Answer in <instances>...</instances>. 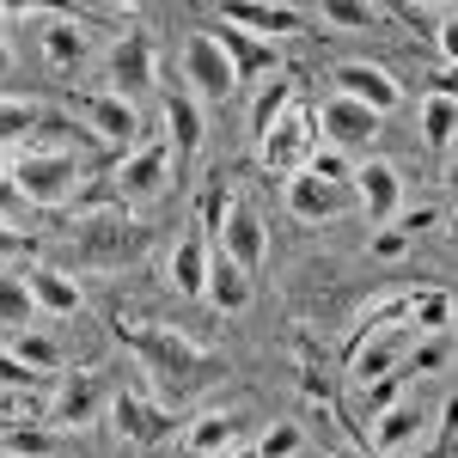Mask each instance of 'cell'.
Instances as JSON below:
<instances>
[{
	"label": "cell",
	"instance_id": "cell-1",
	"mask_svg": "<svg viewBox=\"0 0 458 458\" xmlns=\"http://www.w3.org/2000/svg\"><path fill=\"white\" fill-rule=\"evenodd\" d=\"M116 336H123V349L141 360L147 373V397L159 403V410H177V403H190V397H202L208 386L226 379V360L208 354L202 343H190L183 330H165V324H129V318H116Z\"/></svg>",
	"mask_w": 458,
	"mask_h": 458
},
{
	"label": "cell",
	"instance_id": "cell-2",
	"mask_svg": "<svg viewBox=\"0 0 458 458\" xmlns=\"http://www.w3.org/2000/svg\"><path fill=\"white\" fill-rule=\"evenodd\" d=\"M147 245H153L147 220H129V214H110V208H92L68 233V257L80 269H135Z\"/></svg>",
	"mask_w": 458,
	"mask_h": 458
},
{
	"label": "cell",
	"instance_id": "cell-3",
	"mask_svg": "<svg viewBox=\"0 0 458 458\" xmlns=\"http://www.w3.org/2000/svg\"><path fill=\"white\" fill-rule=\"evenodd\" d=\"M6 183L19 202H37V208H73L80 183H86V153L73 147H31L6 165Z\"/></svg>",
	"mask_w": 458,
	"mask_h": 458
},
{
	"label": "cell",
	"instance_id": "cell-4",
	"mask_svg": "<svg viewBox=\"0 0 458 458\" xmlns=\"http://www.w3.org/2000/svg\"><path fill=\"white\" fill-rule=\"evenodd\" d=\"M440 416H446L440 397H428V391H403L391 410H379V416L367 422V453H373V458H410L428 434L440 428Z\"/></svg>",
	"mask_w": 458,
	"mask_h": 458
},
{
	"label": "cell",
	"instance_id": "cell-5",
	"mask_svg": "<svg viewBox=\"0 0 458 458\" xmlns=\"http://www.w3.org/2000/svg\"><path fill=\"white\" fill-rule=\"evenodd\" d=\"M312 153H318V123H312V105H306V98H293V105L257 135V165H263L269 177L306 172Z\"/></svg>",
	"mask_w": 458,
	"mask_h": 458
},
{
	"label": "cell",
	"instance_id": "cell-6",
	"mask_svg": "<svg viewBox=\"0 0 458 458\" xmlns=\"http://www.w3.org/2000/svg\"><path fill=\"white\" fill-rule=\"evenodd\" d=\"M214 250L233 263V269H245V276H263V263H269V226H263V214L250 196H226V220H220V233H214Z\"/></svg>",
	"mask_w": 458,
	"mask_h": 458
},
{
	"label": "cell",
	"instance_id": "cell-7",
	"mask_svg": "<svg viewBox=\"0 0 458 458\" xmlns=\"http://www.w3.org/2000/svg\"><path fill=\"white\" fill-rule=\"evenodd\" d=\"M37 55H43V68L62 73V80H80L86 62H92V31H86V19L80 13H37Z\"/></svg>",
	"mask_w": 458,
	"mask_h": 458
},
{
	"label": "cell",
	"instance_id": "cell-8",
	"mask_svg": "<svg viewBox=\"0 0 458 458\" xmlns=\"http://www.w3.org/2000/svg\"><path fill=\"white\" fill-rule=\"evenodd\" d=\"M153 80H159L153 37H147V31H123V37L105 49V92L129 98V105H141L147 92H153Z\"/></svg>",
	"mask_w": 458,
	"mask_h": 458
},
{
	"label": "cell",
	"instance_id": "cell-9",
	"mask_svg": "<svg viewBox=\"0 0 458 458\" xmlns=\"http://www.w3.org/2000/svg\"><path fill=\"white\" fill-rule=\"evenodd\" d=\"M312 123H318V147H330V153H360V147L379 141V123H386V116H373L367 105L330 92V98L312 105Z\"/></svg>",
	"mask_w": 458,
	"mask_h": 458
},
{
	"label": "cell",
	"instance_id": "cell-10",
	"mask_svg": "<svg viewBox=\"0 0 458 458\" xmlns=\"http://www.w3.org/2000/svg\"><path fill=\"white\" fill-rule=\"evenodd\" d=\"M105 403H110V391L92 367L86 373H62V386L49 391V416L43 422H55L62 434H86V428L105 422Z\"/></svg>",
	"mask_w": 458,
	"mask_h": 458
},
{
	"label": "cell",
	"instance_id": "cell-11",
	"mask_svg": "<svg viewBox=\"0 0 458 458\" xmlns=\"http://www.w3.org/2000/svg\"><path fill=\"white\" fill-rule=\"evenodd\" d=\"M183 80H190V98H208V105L239 92V68L208 31H190V43H183Z\"/></svg>",
	"mask_w": 458,
	"mask_h": 458
},
{
	"label": "cell",
	"instance_id": "cell-12",
	"mask_svg": "<svg viewBox=\"0 0 458 458\" xmlns=\"http://www.w3.org/2000/svg\"><path fill=\"white\" fill-rule=\"evenodd\" d=\"M330 80H336V92H343V98L367 105L373 116H391V110L403 105V86H397V73H391V68H379V62L343 55V62L330 68Z\"/></svg>",
	"mask_w": 458,
	"mask_h": 458
},
{
	"label": "cell",
	"instance_id": "cell-13",
	"mask_svg": "<svg viewBox=\"0 0 458 458\" xmlns=\"http://www.w3.org/2000/svg\"><path fill=\"white\" fill-rule=\"evenodd\" d=\"M116 196L123 202H153L165 183H172V147L165 141H135L123 159H116Z\"/></svg>",
	"mask_w": 458,
	"mask_h": 458
},
{
	"label": "cell",
	"instance_id": "cell-14",
	"mask_svg": "<svg viewBox=\"0 0 458 458\" xmlns=\"http://www.w3.org/2000/svg\"><path fill=\"white\" fill-rule=\"evenodd\" d=\"M73 110H80V123H86L105 147H123V153H129V147L141 141V105L116 98V92H105V86H98V92H80Z\"/></svg>",
	"mask_w": 458,
	"mask_h": 458
},
{
	"label": "cell",
	"instance_id": "cell-15",
	"mask_svg": "<svg viewBox=\"0 0 458 458\" xmlns=\"http://www.w3.org/2000/svg\"><path fill=\"white\" fill-rule=\"evenodd\" d=\"M105 416H110V428H116L129 446H159L165 434H177V416H172V410H159L147 391H110Z\"/></svg>",
	"mask_w": 458,
	"mask_h": 458
},
{
	"label": "cell",
	"instance_id": "cell-16",
	"mask_svg": "<svg viewBox=\"0 0 458 458\" xmlns=\"http://www.w3.org/2000/svg\"><path fill=\"white\" fill-rule=\"evenodd\" d=\"M282 196H287V214L306 220V226H330V220H343V214L354 208L349 183H324V177H312V172L282 177Z\"/></svg>",
	"mask_w": 458,
	"mask_h": 458
},
{
	"label": "cell",
	"instance_id": "cell-17",
	"mask_svg": "<svg viewBox=\"0 0 458 458\" xmlns=\"http://www.w3.org/2000/svg\"><path fill=\"white\" fill-rule=\"evenodd\" d=\"M349 196L373 214V226H391V214L403 208V177H397L391 159H373V153H367L349 172Z\"/></svg>",
	"mask_w": 458,
	"mask_h": 458
},
{
	"label": "cell",
	"instance_id": "cell-18",
	"mask_svg": "<svg viewBox=\"0 0 458 458\" xmlns=\"http://www.w3.org/2000/svg\"><path fill=\"white\" fill-rule=\"evenodd\" d=\"M19 282L31 287V306L49 318H80L86 312V293H80V282H73L68 269H55V263H31Z\"/></svg>",
	"mask_w": 458,
	"mask_h": 458
},
{
	"label": "cell",
	"instance_id": "cell-19",
	"mask_svg": "<svg viewBox=\"0 0 458 458\" xmlns=\"http://www.w3.org/2000/svg\"><path fill=\"white\" fill-rule=\"evenodd\" d=\"M239 446H245V416H233V410H208L183 428V453L196 458H233Z\"/></svg>",
	"mask_w": 458,
	"mask_h": 458
},
{
	"label": "cell",
	"instance_id": "cell-20",
	"mask_svg": "<svg viewBox=\"0 0 458 458\" xmlns=\"http://www.w3.org/2000/svg\"><path fill=\"white\" fill-rule=\"evenodd\" d=\"M226 25L276 49V37H300L306 31V13H300V6H257V0H245V6H226Z\"/></svg>",
	"mask_w": 458,
	"mask_h": 458
},
{
	"label": "cell",
	"instance_id": "cell-21",
	"mask_svg": "<svg viewBox=\"0 0 458 458\" xmlns=\"http://www.w3.org/2000/svg\"><path fill=\"white\" fill-rule=\"evenodd\" d=\"M208 239L196 233V226H183L172 245V263H165V276H172V287L183 293V300H202L208 293Z\"/></svg>",
	"mask_w": 458,
	"mask_h": 458
},
{
	"label": "cell",
	"instance_id": "cell-22",
	"mask_svg": "<svg viewBox=\"0 0 458 458\" xmlns=\"http://www.w3.org/2000/svg\"><path fill=\"white\" fill-rule=\"evenodd\" d=\"M202 135H208L202 105H196L190 92H172V98H165V147H172V165H190V159L202 153Z\"/></svg>",
	"mask_w": 458,
	"mask_h": 458
},
{
	"label": "cell",
	"instance_id": "cell-23",
	"mask_svg": "<svg viewBox=\"0 0 458 458\" xmlns=\"http://www.w3.org/2000/svg\"><path fill=\"white\" fill-rule=\"evenodd\" d=\"M403 330L410 336H446L453 330V293L446 287H410L403 293Z\"/></svg>",
	"mask_w": 458,
	"mask_h": 458
},
{
	"label": "cell",
	"instance_id": "cell-24",
	"mask_svg": "<svg viewBox=\"0 0 458 458\" xmlns=\"http://www.w3.org/2000/svg\"><path fill=\"white\" fill-rule=\"evenodd\" d=\"M6 360H19L31 379H55L62 373V343L55 336H43V330H19V336H6Z\"/></svg>",
	"mask_w": 458,
	"mask_h": 458
},
{
	"label": "cell",
	"instance_id": "cell-25",
	"mask_svg": "<svg viewBox=\"0 0 458 458\" xmlns=\"http://www.w3.org/2000/svg\"><path fill=\"white\" fill-rule=\"evenodd\" d=\"M202 300H214L220 312H245L250 306V276L233 269L220 250H208V293H202Z\"/></svg>",
	"mask_w": 458,
	"mask_h": 458
},
{
	"label": "cell",
	"instance_id": "cell-26",
	"mask_svg": "<svg viewBox=\"0 0 458 458\" xmlns=\"http://www.w3.org/2000/svg\"><path fill=\"white\" fill-rule=\"evenodd\" d=\"M37 129H49V116H43L37 98H0V153L25 147Z\"/></svg>",
	"mask_w": 458,
	"mask_h": 458
},
{
	"label": "cell",
	"instance_id": "cell-27",
	"mask_svg": "<svg viewBox=\"0 0 458 458\" xmlns=\"http://www.w3.org/2000/svg\"><path fill=\"white\" fill-rule=\"evenodd\" d=\"M202 31L233 55V68H239V80H245V68H276V49L269 43H257V37H245V31H233L226 19H214V25H202Z\"/></svg>",
	"mask_w": 458,
	"mask_h": 458
},
{
	"label": "cell",
	"instance_id": "cell-28",
	"mask_svg": "<svg viewBox=\"0 0 458 458\" xmlns=\"http://www.w3.org/2000/svg\"><path fill=\"white\" fill-rule=\"evenodd\" d=\"M453 129H458V105H453V92H428L422 98V141L446 159L453 153Z\"/></svg>",
	"mask_w": 458,
	"mask_h": 458
},
{
	"label": "cell",
	"instance_id": "cell-29",
	"mask_svg": "<svg viewBox=\"0 0 458 458\" xmlns=\"http://www.w3.org/2000/svg\"><path fill=\"white\" fill-rule=\"evenodd\" d=\"M31 318H37L31 287L19 282L13 269H0V330H6V336H19V330H31Z\"/></svg>",
	"mask_w": 458,
	"mask_h": 458
},
{
	"label": "cell",
	"instance_id": "cell-30",
	"mask_svg": "<svg viewBox=\"0 0 458 458\" xmlns=\"http://www.w3.org/2000/svg\"><path fill=\"white\" fill-rule=\"evenodd\" d=\"M49 416V397L37 386H13V391H0V428H37Z\"/></svg>",
	"mask_w": 458,
	"mask_h": 458
},
{
	"label": "cell",
	"instance_id": "cell-31",
	"mask_svg": "<svg viewBox=\"0 0 458 458\" xmlns=\"http://www.w3.org/2000/svg\"><path fill=\"white\" fill-rule=\"evenodd\" d=\"M287 105H293V80H263L257 86V105H250V135H263Z\"/></svg>",
	"mask_w": 458,
	"mask_h": 458
},
{
	"label": "cell",
	"instance_id": "cell-32",
	"mask_svg": "<svg viewBox=\"0 0 458 458\" xmlns=\"http://www.w3.org/2000/svg\"><path fill=\"white\" fill-rule=\"evenodd\" d=\"M0 453L6 458H55L43 428H0Z\"/></svg>",
	"mask_w": 458,
	"mask_h": 458
},
{
	"label": "cell",
	"instance_id": "cell-33",
	"mask_svg": "<svg viewBox=\"0 0 458 458\" xmlns=\"http://www.w3.org/2000/svg\"><path fill=\"white\" fill-rule=\"evenodd\" d=\"M250 458H300V428H293V422L263 428L257 446H250Z\"/></svg>",
	"mask_w": 458,
	"mask_h": 458
},
{
	"label": "cell",
	"instance_id": "cell-34",
	"mask_svg": "<svg viewBox=\"0 0 458 458\" xmlns=\"http://www.w3.org/2000/svg\"><path fill=\"white\" fill-rule=\"evenodd\" d=\"M324 25H336V31H373V25H379V6H354V0H330V6H324Z\"/></svg>",
	"mask_w": 458,
	"mask_h": 458
},
{
	"label": "cell",
	"instance_id": "cell-35",
	"mask_svg": "<svg viewBox=\"0 0 458 458\" xmlns=\"http://www.w3.org/2000/svg\"><path fill=\"white\" fill-rule=\"evenodd\" d=\"M403 391H410V379H403V373H391V379H379V386H360V416L373 422V416H379V410H391Z\"/></svg>",
	"mask_w": 458,
	"mask_h": 458
},
{
	"label": "cell",
	"instance_id": "cell-36",
	"mask_svg": "<svg viewBox=\"0 0 458 458\" xmlns=\"http://www.w3.org/2000/svg\"><path fill=\"white\" fill-rule=\"evenodd\" d=\"M367 257H373V263H403V257H410V239H403L397 226H373V239H367Z\"/></svg>",
	"mask_w": 458,
	"mask_h": 458
},
{
	"label": "cell",
	"instance_id": "cell-37",
	"mask_svg": "<svg viewBox=\"0 0 458 458\" xmlns=\"http://www.w3.org/2000/svg\"><path fill=\"white\" fill-rule=\"evenodd\" d=\"M391 226H397L403 239H416V233H434V226H440V202H422V208H397V214H391Z\"/></svg>",
	"mask_w": 458,
	"mask_h": 458
},
{
	"label": "cell",
	"instance_id": "cell-38",
	"mask_svg": "<svg viewBox=\"0 0 458 458\" xmlns=\"http://www.w3.org/2000/svg\"><path fill=\"white\" fill-rule=\"evenodd\" d=\"M31 250H37L31 233H19V226H6V220H0V263H13V257H31Z\"/></svg>",
	"mask_w": 458,
	"mask_h": 458
},
{
	"label": "cell",
	"instance_id": "cell-39",
	"mask_svg": "<svg viewBox=\"0 0 458 458\" xmlns=\"http://www.w3.org/2000/svg\"><path fill=\"white\" fill-rule=\"evenodd\" d=\"M13 73V43H6V31H0V80Z\"/></svg>",
	"mask_w": 458,
	"mask_h": 458
},
{
	"label": "cell",
	"instance_id": "cell-40",
	"mask_svg": "<svg viewBox=\"0 0 458 458\" xmlns=\"http://www.w3.org/2000/svg\"><path fill=\"white\" fill-rule=\"evenodd\" d=\"M336 458H373V453H360V446H336Z\"/></svg>",
	"mask_w": 458,
	"mask_h": 458
}]
</instances>
